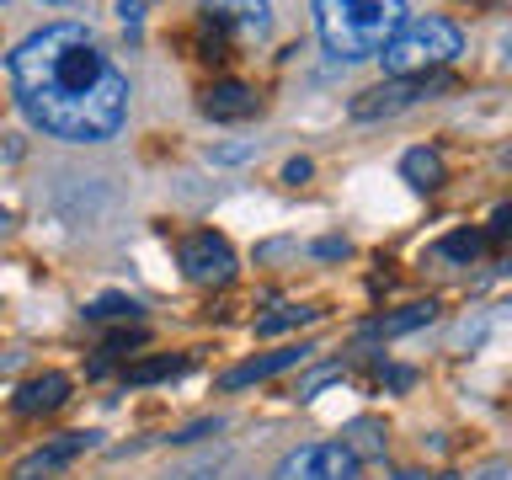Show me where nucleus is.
I'll use <instances>...</instances> for the list:
<instances>
[{"mask_svg": "<svg viewBox=\"0 0 512 480\" xmlns=\"http://www.w3.org/2000/svg\"><path fill=\"white\" fill-rule=\"evenodd\" d=\"M310 358H315V347L294 342V347H278V352H262V358L235 363V368H230V374H224L219 384H224V390H246V384H262V379L283 374V368H299V363H310Z\"/></svg>", "mask_w": 512, "mask_h": 480, "instance_id": "6e6552de", "label": "nucleus"}, {"mask_svg": "<svg viewBox=\"0 0 512 480\" xmlns=\"http://www.w3.org/2000/svg\"><path fill=\"white\" fill-rule=\"evenodd\" d=\"M86 320H139V299L134 294H102L86 304Z\"/></svg>", "mask_w": 512, "mask_h": 480, "instance_id": "2eb2a0df", "label": "nucleus"}, {"mask_svg": "<svg viewBox=\"0 0 512 480\" xmlns=\"http://www.w3.org/2000/svg\"><path fill=\"white\" fill-rule=\"evenodd\" d=\"M176 256H182V272H187V278L203 283V288H219V283L235 278V251H230V240L214 235V230L187 235Z\"/></svg>", "mask_w": 512, "mask_h": 480, "instance_id": "423d86ee", "label": "nucleus"}, {"mask_svg": "<svg viewBox=\"0 0 512 480\" xmlns=\"http://www.w3.org/2000/svg\"><path fill=\"white\" fill-rule=\"evenodd\" d=\"M304 320H315V310H294V304H283V310H272L256 320V336H272V331H288V326H304Z\"/></svg>", "mask_w": 512, "mask_h": 480, "instance_id": "a211bd4d", "label": "nucleus"}, {"mask_svg": "<svg viewBox=\"0 0 512 480\" xmlns=\"http://www.w3.org/2000/svg\"><path fill=\"white\" fill-rule=\"evenodd\" d=\"M507 235H512V208L502 203V208L491 214V240H507Z\"/></svg>", "mask_w": 512, "mask_h": 480, "instance_id": "4be33fe9", "label": "nucleus"}, {"mask_svg": "<svg viewBox=\"0 0 512 480\" xmlns=\"http://www.w3.org/2000/svg\"><path fill=\"white\" fill-rule=\"evenodd\" d=\"M416 374H411V368H390V374H384V384H390V390H406V384H411Z\"/></svg>", "mask_w": 512, "mask_h": 480, "instance_id": "b1692460", "label": "nucleus"}, {"mask_svg": "<svg viewBox=\"0 0 512 480\" xmlns=\"http://www.w3.org/2000/svg\"><path fill=\"white\" fill-rule=\"evenodd\" d=\"M64 400H70V379L64 374H38V379H27L22 390H16V411L22 416H48V411H59Z\"/></svg>", "mask_w": 512, "mask_h": 480, "instance_id": "9b49d317", "label": "nucleus"}, {"mask_svg": "<svg viewBox=\"0 0 512 480\" xmlns=\"http://www.w3.org/2000/svg\"><path fill=\"white\" fill-rule=\"evenodd\" d=\"M448 86H454V80H448L443 70H432V75H390L384 86L363 91L358 102H352V118H358V123L390 118V112H406V107L422 102V96H432V91H448Z\"/></svg>", "mask_w": 512, "mask_h": 480, "instance_id": "20e7f679", "label": "nucleus"}, {"mask_svg": "<svg viewBox=\"0 0 512 480\" xmlns=\"http://www.w3.org/2000/svg\"><path fill=\"white\" fill-rule=\"evenodd\" d=\"M224 422L214 416V422H198V427H182V432H171V443H198V438H208V432H219Z\"/></svg>", "mask_w": 512, "mask_h": 480, "instance_id": "6ab92c4d", "label": "nucleus"}, {"mask_svg": "<svg viewBox=\"0 0 512 480\" xmlns=\"http://www.w3.org/2000/svg\"><path fill=\"white\" fill-rule=\"evenodd\" d=\"M464 48V32L448 22V16H406V22L395 27V38L379 48L384 59V75H432L443 70V64H454Z\"/></svg>", "mask_w": 512, "mask_h": 480, "instance_id": "7ed1b4c3", "label": "nucleus"}, {"mask_svg": "<svg viewBox=\"0 0 512 480\" xmlns=\"http://www.w3.org/2000/svg\"><path fill=\"white\" fill-rule=\"evenodd\" d=\"M395 480H438V475H416V470H406V475H395Z\"/></svg>", "mask_w": 512, "mask_h": 480, "instance_id": "a878e982", "label": "nucleus"}, {"mask_svg": "<svg viewBox=\"0 0 512 480\" xmlns=\"http://www.w3.org/2000/svg\"><path fill=\"white\" fill-rule=\"evenodd\" d=\"M315 251H320V256H347V240H320Z\"/></svg>", "mask_w": 512, "mask_h": 480, "instance_id": "393cba45", "label": "nucleus"}, {"mask_svg": "<svg viewBox=\"0 0 512 480\" xmlns=\"http://www.w3.org/2000/svg\"><path fill=\"white\" fill-rule=\"evenodd\" d=\"M86 443H91V432H59L54 443H38L22 464H16V480H38L48 470H59V464H70Z\"/></svg>", "mask_w": 512, "mask_h": 480, "instance_id": "9d476101", "label": "nucleus"}, {"mask_svg": "<svg viewBox=\"0 0 512 480\" xmlns=\"http://www.w3.org/2000/svg\"><path fill=\"white\" fill-rule=\"evenodd\" d=\"M363 459L347 443H304L272 470V480H358Z\"/></svg>", "mask_w": 512, "mask_h": 480, "instance_id": "39448f33", "label": "nucleus"}, {"mask_svg": "<svg viewBox=\"0 0 512 480\" xmlns=\"http://www.w3.org/2000/svg\"><path fill=\"white\" fill-rule=\"evenodd\" d=\"M0 230H6V214H0Z\"/></svg>", "mask_w": 512, "mask_h": 480, "instance_id": "bb28decb", "label": "nucleus"}, {"mask_svg": "<svg viewBox=\"0 0 512 480\" xmlns=\"http://www.w3.org/2000/svg\"><path fill=\"white\" fill-rule=\"evenodd\" d=\"M198 107H203V118H214V123H240V118L256 112V91L246 86V80H214Z\"/></svg>", "mask_w": 512, "mask_h": 480, "instance_id": "1a4fd4ad", "label": "nucleus"}, {"mask_svg": "<svg viewBox=\"0 0 512 480\" xmlns=\"http://www.w3.org/2000/svg\"><path fill=\"white\" fill-rule=\"evenodd\" d=\"M342 443H347L358 459H363V454H379V448H384V427H379V422H352Z\"/></svg>", "mask_w": 512, "mask_h": 480, "instance_id": "f3484780", "label": "nucleus"}, {"mask_svg": "<svg viewBox=\"0 0 512 480\" xmlns=\"http://www.w3.org/2000/svg\"><path fill=\"white\" fill-rule=\"evenodd\" d=\"M400 22L406 0H315V32L336 59H374Z\"/></svg>", "mask_w": 512, "mask_h": 480, "instance_id": "f03ea898", "label": "nucleus"}, {"mask_svg": "<svg viewBox=\"0 0 512 480\" xmlns=\"http://www.w3.org/2000/svg\"><path fill=\"white\" fill-rule=\"evenodd\" d=\"M448 262H459V267H470L480 251H486V235L480 230H454V235H443V246H438Z\"/></svg>", "mask_w": 512, "mask_h": 480, "instance_id": "dca6fc26", "label": "nucleus"}, {"mask_svg": "<svg viewBox=\"0 0 512 480\" xmlns=\"http://www.w3.org/2000/svg\"><path fill=\"white\" fill-rule=\"evenodd\" d=\"M336 374H342V368H336V363H331V368H320V374H310V379H304V384H299V395H304V400H310V395L320 390V384H326V379H336Z\"/></svg>", "mask_w": 512, "mask_h": 480, "instance_id": "5701e85b", "label": "nucleus"}, {"mask_svg": "<svg viewBox=\"0 0 512 480\" xmlns=\"http://www.w3.org/2000/svg\"><path fill=\"white\" fill-rule=\"evenodd\" d=\"M310 171H315L310 160H288V166H283V182H288V187H299V182H310Z\"/></svg>", "mask_w": 512, "mask_h": 480, "instance_id": "412c9836", "label": "nucleus"}, {"mask_svg": "<svg viewBox=\"0 0 512 480\" xmlns=\"http://www.w3.org/2000/svg\"><path fill=\"white\" fill-rule=\"evenodd\" d=\"M208 27L240 32V38H262L272 27V0H203Z\"/></svg>", "mask_w": 512, "mask_h": 480, "instance_id": "0eeeda50", "label": "nucleus"}, {"mask_svg": "<svg viewBox=\"0 0 512 480\" xmlns=\"http://www.w3.org/2000/svg\"><path fill=\"white\" fill-rule=\"evenodd\" d=\"M11 91L43 134L70 144H102L128 118V75L80 22H54L16 43Z\"/></svg>", "mask_w": 512, "mask_h": 480, "instance_id": "f257e3e1", "label": "nucleus"}, {"mask_svg": "<svg viewBox=\"0 0 512 480\" xmlns=\"http://www.w3.org/2000/svg\"><path fill=\"white\" fill-rule=\"evenodd\" d=\"M400 176H406L416 192H438L443 176H448V166H443L438 150H406V160H400Z\"/></svg>", "mask_w": 512, "mask_h": 480, "instance_id": "f8f14e48", "label": "nucleus"}, {"mask_svg": "<svg viewBox=\"0 0 512 480\" xmlns=\"http://www.w3.org/2000/svg\"><path fill=\"white\" fill-rule=\"evenodd\" d=\"M118 16H123L128 32H139V22H144V0H118Z\"/></svg>", "mask_w": 512, "mask_h": 480, "instance_id": "aec40b11", "label": "nucleus"}, {"mask_svg": "<svg viewBox=\"0 0 512 480\" xmlns=\"http://www.w3.org/2000/svg\"><path fill=\"white\" fill-rule=\"evenodd\" d=\"M176 374H187V358H144V363H128V384H160V379H176Z\"/></svg>", "mask_w": 512, "mask_h": 480, "instance_id": "4468645a", "label": "nucleus"}, {"mask_svg": "<svg viewBox=\"0 0 512 480\" xmlns=\"http://www.w3.org/2000/svg\"><path fill=\"white\" fill-rule=\"evenodd\" d=\"M432 315H438V304H406V310H395V315H374V320H368V336H406V331H416V326H427V320Z\"/></svg>", "mask_w": 512, "mask_h": 480, "instance_id": "ddd939ff", "label": "nucleus"}]
</instances>
